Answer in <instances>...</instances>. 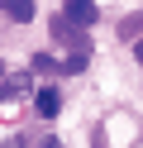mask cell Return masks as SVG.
Here are the masks:
<instances>
[{"label": "cell", "instance_id": "11", "mask_svg": "<svg viewBox=\"0 0 143 148\" xmlns=\"http://www.w3.org/2000/svg\"><path fill=\"white\" fill-rule=\"evenodd\" d=\"M0 81H5V62H0Z\"/></svg>", "mask_w": 143, "mask_h": 148}, {"label": "cell", "instance_id": "5", "mask_svg": "<svg viewBox=\"0 0 143 148\" xmlns=\"http://www.w3.org/2000/svg\"><path fill=\"white\" fill-rule=\"evenodd\" d=\"M119 38H143V14H129L119 24Z\"/></svg>", "mask_w": 143, "mask_h": 148}, {"label": "cell", "instance_id": "4", "mask_svg": "<svg viewBox=\"0 0 143 148\" xmlns=\"http://www.w3.org/2000/svg\"><path fill=\"white\" fill-rule=\"evenodd\" d=\"M0 5H5V14H10V19H19V24L34 19V0H0Z\"/></svg>", "mask_w": 143, "mask_h": 148}, {"label": "cell", "instance_id": "8", "mask_svg": "<svg viewBox=\"0 0 143 148\" xmlns=\"http://www.w3.org/2000/svg\"><path fill=\"white\" fill-rule=\"evenodd\" d=\"M38 148H57V138H48V143H38Z\"/></svg>", "mask_w": 143, "mask_h": 148}, {"label": "cell", "instance_id": "7", "mask_svg": "<svg viewBox=\"0 0 143 148\" xmlns=\"http://www.w3.org/2000/svg\"><path fill=\"white\" fill-rule=\"evenodd\" d=\"M86 62H91V58H62V72H81Z\"/></svg>", "mask_w": 143, "mask_h": 148}, {"label": "cell", "instance_id": "6", "mask_svg": "<svg viewBox=\"0 0 143 148\" xmlns=\"http://www.w3.org/2000/svg\"><path fill=\"white\" fill-rule=\"evenodd\" d=\"M34 72H62V62H57L53 53H38V58H34Z\"/></svg>", "mask_w": 143, "mask_h": 148}, {"label": "cell", "instance_id": "9", "mask_svg": "<svg viewBox=\"0 0 143 148\" xmlns=\"http://www.w3.org/2000/svg\"><path fill=\"white\" fill-rule=\"evenodd\" d=\"M0 148H24V143H14V138H10V143H0Z\"/></svg>", "mask_w": 143, "mask_h": 148}, {"label": "cell", "instance_id": "3", "mask_svg": "<svg viewBox=\"0 0 143 148\" xmlns=\"http://www.w3.org/2000/svg\"><path fill=\"white\" fill-rule=\"evenodd\" d=\"M34 110H38V115H43V119H53L57 110H62V96H57L53 86H43V91H38V96H34Z\"/></svg>", "mask_w": 143, "mask_h": 148}, {"label": "cell", "instance_id": "10", "mask_svg": "<svg viewBox=\"0 0 143 148\" xmlns=\"http://www.w3.org/2000/svg\"><path fill=\"white\" fill-rule=\"evenodd\" d=\"M138 62H143V38H138Z\"/></svg>", "mask_w": 143, "mask_h": 148}, {"label": "cell", "instance_id": "1", "mask_svg": "<svg viewBox=\"0 0 143 148\" xmlns=\"http://www.w3.org/2000/svg\"><path fill=\"white\" fill-rule=\"evenodd\" d=\"M53 38L62 43V48H72V58H91V34H86V29H76V24L53 19Z\"/></svg>", "mask_w": 143, "mask_h": 148}, {"label": "cell", "instance_id": "2", "mask_svg": "<svg viewBox=\"0 0 143 148\" xmlns=\"http://www.w3.org/2000/svg\"><path fill=\"white\" fill-rule=\"evenodd\" d=\"M62 19H67V24H76V29H86V34H91V24L100 19V10H95V0H67V10H62Z\"/></svg>", "mask_w": 143, "mask_h": 148}]
</instances>
